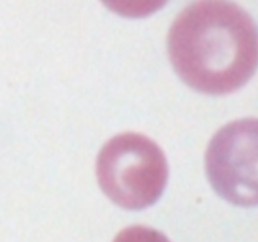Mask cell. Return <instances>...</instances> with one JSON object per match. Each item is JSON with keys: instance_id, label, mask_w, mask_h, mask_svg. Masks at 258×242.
Wrapping results in <instances>:
<instances>
[{"instance_id": "1", "label": "cell", "mask_w": 258, "mask_h": 242, "mask_svg": "<svg viewBox=\"0 0 258 242\" xmlns=\"http://www.w3.org/2000/svg\"><path fill=\"white\" fill-rule=\"evenodd\" d=\"M170 62L194 90L227 95L246 85L258 67V28L229 0H197L173 23Z\"/></svg>"}, {"instance_id": "2", "label": "cell", "mask_w": 258, "mask_h": 242, "mask_svg": "<svg viewBox=\"0 0 258 242\" xmlns=\"http://www.w3.org/2000/svg\"><path fill=\"white\" fill-rule=\"evenodd\" d=\"M96 175L103 193L125 209L155 203L168 180V163L158 144L143 134L113 136L101 149Z\"/></svg>"}, {"instance_id": "3", "label": "cell", "mask_w": 258, "mask_h": 242, "mask_svg": "<svg viewBox=\"0 0 258 242\" xmlns=\"http://www.w3.org/2000/svg\"><path fill=\"white\" fill-rule=\"evenodd\" d=\"M206 169L222 198L236 206H258V118L223 126L209 143Z\"/></svg>"}, {"instance_id": "4", "label": "cell", "mask_w": 258, "mask_h": 242, "mask_svg": "<svg viewBox=\"0 0 258 242\" xmlns=\"http://www.w3.org/2000/svg\"><path fill=\"white\" fill-rule=\"evenodd\" d=\"M110 10L126 18H145L154 14L168 0H101Z\"/></svg>"}, {"instance_id": "5", "label": "cell", "mask_w": 258, "mask_h": 242, "mask_svg": "<svg viewBox=\"0 0 258 242\" xmlns=\"http://www.w3.org/2000/svg\"><path fill=\"white\" fill-rule=\"evenodd\" d=\"M113 242H170L168 237L156 229L145 226H131L122 229Z\"/></svg>"}]
</instances>
